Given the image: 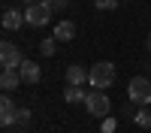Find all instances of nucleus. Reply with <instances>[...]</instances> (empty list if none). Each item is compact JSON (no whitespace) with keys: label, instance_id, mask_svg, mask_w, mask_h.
Returning a JSON list of instances; mask_svg holds the SVG:
<instances>
[{"label":"nucleus","instance_id":"nucleus-1","mask_svg":"<svg viewBox=\"0 0 151 133\" xmlns=\"http://www.w3.org/2000/svg\"><path fill=\"white\" fill-rule=\"evenodd\" d=\"M88 82H91V88L106 91L109 85L115 82V64H112V60H100V64H94L91 70H88Z\"/></svg>","mask_w":151,"mask_h":133},{"label":"nucleus","instance_id":"nucleus-2","mask_svg":"<svg viewBox=\"0 0 151 133\" xmlns=\"http://www.w3.org/2000/svg\"><path fill=\"white\" fill-rule=\"evenodd\" d=\"M52 3L48 0H36V3H27L24 6V18H27V24H33V27H42V24H48V18H52Z\"/></svg>","mask_w":151,"mask_h":133},{"label":"nucleus","instance_id":"nucleus-3","mask_svg":"<svg viewBox=\"0 0 151 133\" xmlns=\"http://www.w3.org/2000/svg\"><path fill=\"white\" fill-rule=\"evenodd\" d=\"M127 97H130V103H136V106H148V103H151V82L142 79V76L130 79V85H127Z\"/></svg>","mask_w":151,"mask_h":133},{"label":"nucleus","instance_id":"nucleus-4","mask_svg":"<svg viewBox=\"0 0 151 133\" xmlns=\"http://www.w3.org/2000/svg\"><path fill=\"white\" fill-rule=\"evenodd\" d=\"M85 109H88L94 118H106V115H109V109H112V100H109L103 91H97V88H94L91 94H88V100H85Z\"/></svg>","mask_w":151,"mask_h":133},{"label":"nucleus","instance_id":"nucleus-5","mask_svg":"<svg viewBox=\"0 0 151 133\" xmlns=\"http://www.w3.org/2000/svg\"><path fill=\"white\" fill-rule=\"evenodd\" d=\"M0 64H3L6 70H18V67L24 64L18 45H12V42H3V45H0Z\"/></svg>","mask_w":151,"mask_h":133},{"label":"nucleus","instance_id":"nucleus-6","mask_svg":"<svg viewBox=\"0 0 151 133\" xmlns=\"http://www.w3.org/2000/svg\"><path fill=\"white\" fill-rule=\"evenodd\" d=\"M15 121H18V106H15V100L3 97V100H0V124H3V127H12Z\"/></svg>","mask_w":151,"mask_h":133},{"label":"nucleus","instance_id":"nucleus-7","mask_svg":"<svg viewBox=\"0 0 151 133\" xmlns=\"http://www.w3.org/2000/svg\"><path fill=\"white\" fill-rule=\"evenodd\" d=\"M0 21H3V27H6V30H18L27 18H24V12H21V9H3V18H0Z\"/></svg>","mask_w":151,"mask_h":133},{"label":"nucleus","instance_id":"nucleus-8","mask_svg":"<svg viewBox=\"0 0 151 133\" xmlns=\"http://www.w3.org/2000/svg\"><path fill=\"white\" fill-rule=\"evenodd\" d=\"M18 73H21V82H27V85L40 82V64H36V60H24L18 67Z\"/></svg>","mask_w":151,"mask_h":133},{"label":"nucleus","instance_id":"nucleus-9","mask_svg":"<svg viewBox=\"0 0 151 133\" xmlns=\"http://www.w3.org/2000/svg\"><path fill=\"white\" fill-rule=\"evenodd\" d=\"M85 82H88V70L85 67H79V64L67 67V85H85Z\"/></svg>","mask_w":151,"mask_h":133},{"label":"nucleus","instance_id":"nucleus-10","mask_svg":"<svg viewBox=\"0 0 151 133\" xmlns=\"http://www.w3.org/2000/svg\"><path fill=\"white\" fill-rule=\"evenodd\" d=\"M73 36H76V24L73 21H60L58 27H55V40L58 42H70Z\"/></svg>","mask_w":151,"mask_h":133},{"label":"nucleus","instance_id":"nucleus-11","mask_svg":"<svg viewBox=\"0 0 151 133\" xmlns=\"http://www.w3.org/2000/svg\"><path fill=\"white\" fill-rule=\"evenodd\" d=\"M18 82H21V73H18V70H6V67H3V76H0V85H3V91L18 88Z\"/></svg>","mask_w":151,"mask_h":133},{"label":"nucleus","instance_id":"nucleus-12","mask_svg":"<svg viewBox=\"0 0 151 133\" xmlns=\"http://www.w3.org/2000/svg\"><path fill=\"white\" fill-rule=\"evenodd\" d=\"M64 100H67V103H85V100H88V94H85V88H82V85H67Z\"/></svg>","mask_w":151,"mask_h":133},{"label":"nucleus","instance_id":"nucleus-13","mask_svg":"<svg viewBox=\"0 0 151 133\" xmlns=\"http://www.w3.org/2000/svg\"><path fill=\"white\" fill-rule=\"evenodd\" d=\"M133 121H136V124H139V127H151V109L148 106H139V109H136V115H133Z\"/></svg>","mask_w":151,"mask_h":133},{"label":"nucleus","instance_id":"nucleus-14","mask_svg":"<svg viewBox=\"0 0 151 133\" xmlns=\"http://www.w3.org/2000/svg\"><path fill=\"white\" fill-rule=\"evenodd\" d=\"M55 42H58L55 36H45V40L40 42V52H42L45 58H52V55H55Z\"/></svg>","mask_w":151,"mask_h":133},{"label":"nucleus","instance_id":"nucleus-15","mask_svg":"<svg viewBox=\"0 0 151 133\" xmlns=\"http://www.w3.org/2000/svg\"><path fill=\"white\" fill-rule=\"evenodd\" d=\"M115 127H118V121H115V118H106L103 127H100V133H115Z\"/></svg>","mask_w":151,"mask_h":133},{"label":"nucleus","instance_id":"nucleus-16","mask_svg":"<svg viewBox=\"0 0 151 133\" xmlns=\"http://www.w3.org/2000/svg\"><path fill=\"white\" fill-rule=\"evenodd\" d=\"M94 6H97V9H115L118 0H94Z\"/></svg>","mask_w":151,"mask_h":133},{"label":"nucleus","instance_id":"nucleus-17","mask_svg":"<svg viewBox=\"0 0 151 133\" xmlns=\"http://www.w3.org/2000/svg\"><path fill=\"white\" fill-rule=\"evenodd\" d=\"M27 121H30V112H27V109H18V121H15V124H27Z\"/></svg>","mask_w":151,"mask_h":133},{"label":"nucleus","instance_id":"nucleus-18","mask_svg":"<svg viewBox=\"0 0 151 133\" xmlns=\"http://www.w3.org/2000/svg\"><path fill=\"white\" fill-rule=\"evenodd\" d=\"M48 3H52L55 12H58V9H67V0H48Z\"/></svg>","mask_w":151,"mask_h":133},{"label":"nucleus","instance_id":"nucleus-19","mask_svg":"<svg viewBox=\"0 0 151 133\" xmlns=\"http://www.w3.org/2000/svg\"><path fill=\"white\" fill-rule=\"evenodd\" d=\"M148 52H151V36H148Z\"/></svg>","mask_w":151,"mask_h":133},{"label":"nucleus","instance_id":"nucleus-20","mask_svg":"<svg viewBox=\"0 0 151 133\" xmlns=\"http://www.w3.org/2000/svg\"><path fill=\"white\" fill-rule=\"evenodd\" d=\"M24 3H36V0H24Z\"/></svg>","mask_w":151,"mask_h":133}]
</instances>
